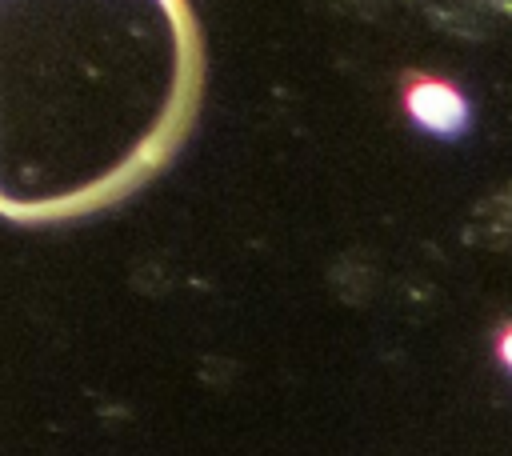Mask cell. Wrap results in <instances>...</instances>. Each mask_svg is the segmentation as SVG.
<instances>
[{
    "instance_id": "obj_1",
    "label": "cell",
    "mask_w": 512,
    "mask_h": 456,
    "mask_svg": "<svg viewBox=\"0 0 512 456\" xmlns=\"http://www.w3.org/2000/svg\"><path fill=\"white\" fill-rule=\"evenodd\" d=\"M200 100L192 0H0V216L120 204L184 148Z\"/></svg>"
},
{
    "instance_id": "obj_2",
    "label": "cell",
    "mask_w": 512,
    "mask_h": 456,
    "mask_svg": "<svg viewBox=\"0 0 512 456\" xmlns=\"http://www.w3.org/2000/svg\"><path fill=\"white\" fill-rule=\"evenodd\" d=\"M500 352H504V360H508V364H512V332H508V336H504V344H500Z\"/></svg>"
}]
</instances>
